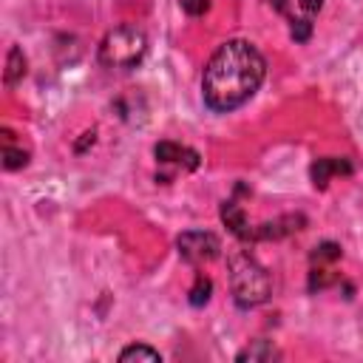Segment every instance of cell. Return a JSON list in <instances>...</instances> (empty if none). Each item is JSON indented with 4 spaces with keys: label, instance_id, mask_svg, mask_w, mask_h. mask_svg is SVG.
Segmentation results:
<instances>
[{
    "label": "cell",
    "instance_id": "13",
    "mask_svg": "<svg viewBox=\"0 0 363 363\" xmlns=\"http://www.w3.org/2000/svg\"><path fill=\"white\" fill-rule=\"evenodd\" d=\"M210 289H213L210 278H207V275H196V284H193V289H190V303H193V306H201V303H207V298H210Z\"/></svg>",
    "mask_w": 363,
    "mask_h": 363
},
{
    "label": "cell",
    "instance_id": "15",
    "mask_svg": "<svg viewBox=\"0 0 363 363\" xmlns=\"http://www.w3.org/2000/svg\"><path fill=\"white\" fill-rule=\"evenodd\" d=\"M289 34H292V40H295V43H306V40H309V34H312V23H309V17L292 20Z\"/></svg>",
    "mask_w": 363,
    "mask_h": 363
},
{
    "label": "cell",
    "instance_id": "12",
    "mask_svg": "<svg viewBox=\"0 0 363 363\" xmlns=\"http://www.w3.org/2000/svg\"><path fill=\"white\" fill-rule=\"evenodd\" d=\"M119 360H122V363H128V360H150V363H156V360H162V354H159L156 349L145 346V343H136V346L122 349V352H119Z\"/></svg>",
    "mask_w": 363,
    "mask_h": 363
},
{
    "label": "cell",
    "instance_id": "1",
    "mask_svg": "<svg viewBox=\"0 0 363 363\" xmlns=\"http://www.w3.org/2000/svg\"><path fill=\"white\" fill-rule=\"evenodd\" d=\"M264 74H267V62L252 43L247 40L221 43L207 60L201 74L204 105L216 113L241 108L261 88Z\"/></svg>",
    "mask_w": 363,
    "mask_h": 363
},
{
    "label": "cell",
    "instance_id": "14",
    "mask_svg": "<svg viewBox=\"0 0 363 363\" xmlns=\"http://www.w3.org/2000/svg\"><path fill=\"white\" fill-rule=\"evenodd\" d=\"M337 258H340V247H337V244H332V241H323V244H318V247H315V252H312V264L337 261Z\"/></svg>",
    "mask_w": 363,
    "mask_h": 363
},
{
    "label": "cell",
    "instance_id": "18",
    "mask_svg": "<svg viewBox=\"0 0 363 363\" xmlns=\"http://www.w3.org/2000/svg\"><path fill=\"white\" fill-rule=\"evenodd\" d=\"M301 9L306 11V17H315L323 9V0H301Z\"/></svg>",
    "mask_w": 363,
    "mask_h": 363
},
{
    "label": "cell",
    "instance_id": "6",
    "mask_svg": "<svg viewBox=\"0 0 363 363\" xmlns=\"http://www.w3.org/2000/svg\"><path fill=\"white\" fill-rule=\"evenodd\" d=\"M309 173H312V184L323 190V187L329 184V179H332V176H340V173H343V176H349V173H352V164H349L346 159L326 156V159H318V162L312 164V170H309Z\"/></svg>",
    "mask_w": 363,
    "mask_h": 363
},
{
    "label": "cell",
    "instance_id": "9",
    "mask_svg": "<svg viewBox=\"0 0 363 363\" xmlns=\"http://www.w3.org/2000/svg\"><path fill=\"white\" fill-rule=\"evenodd\" d=\"M275 357H281V352L272 346V340H255L252 346H247V349L238 352V360L241 363L244 360H250V363H255V360H275Z\"/></svg>",
    "mask_w": 363,
    "mask_h": 363
},
{
    "label": "cell",
    "instance_id": "19",
    "mask_svg": "<svg viewBox=\"0 0 363 363\" xmlns=\"http://www.w3.org/2000/svg\"><path fill=\"white\" fill-rule=\"evenodd\" d=\"M269 6H275V11H286V0H269Z\"/></svg>",
    "mask_w": 363,
    "mask_h": 363
},
{
    "label": "cell",
    "instance_id": "4",
    "mask_svg": "<svg viewBox=\"0 0 363 363\" xmlns=\"http://www.w3.org/2000/svg\"><path fill=\"white\" fill-rule=\"evenodd\" d=\"M176 247H179V255H182L187 264L213 261V258L218 255V250H221L218 238H216L213 233H207V230H187V233H182L179 241H176Z\"/></svg>",
    "mask_w": 363,
    "mask_h": 363
},
{
    "label": "cell",
    "instance_id": "2",
    "mask_svg": "<svg viewBox=\"0 0 363 363\" xmlns=\"http://www.w3.org/2000/svg\"><path fill=\"white\" fill-rule=\"evenodd\" d=\"M230 289H233V301L241 309H252L269 301L272 278L250 252H235L230 258Z\"/></svg>",
    "mask_w": 363,
    "mask_h": 363
},
{
    "label": "cell",
    "instance_id": "5",
    "mask_svg": "<svg viewBox=\"0 0 363 363\" xmlns=\"http://www.w3.org/2000/svg\"><path fill=\"white\" fill-rule=\"evenodd\" d=\"M153 153H156V159H159L162 164H182V162H184L187 170H196V167H199V153L190 150V147H182V145H176V142H159V145L153 147Z\"/></svg>",
    "mask_w": 363,
    "mask_h": 363
},
{
    "label": "cell",
    "instance_id": "10",
    "mask_svg": "<svg viewBox=\"0 0 363 363\" xmlns=\"http://www.w3.org/2000/svg\"><path fill=\"white\" fill-rule=\"evenodd\" d=\"M23 74H26V57H23V51L17 45H11V51L6 57V85L14 88L23 79Z\"/></svg>",
    "mask_w": 363,
    "mask_h": 363
},
{
    "label": "cell",
    "instance_id": "7",
    "mask_svg": "<svg viewBox=\"0 0 363 363\" xmlns=\"http://www.w3.org/2000/svg\"><path fill=\"white\" fill-rule=\"evenodd\" d=\"M221 221L227 224V230H230L235 238H241V241L252 238V230H250V221H247V213L241 210V204L224 201V204H221Z\"/></svg>",
    "mask_w": 363,
    "mask_h": 363
},
{
    "label": "cell",
    "instance_id": "3",
    "mask_svg": "<svg viewBox=\"0 0 363 363\" xmlns=\"http://www.w3.org/2000/svg\"><path fill=\"white\" fill-rule=\"evenodd\" d=\"M147 54V37L136 26H116L99 43V62L105 68H136Z\"/></svg>",
    "mask_w": 363,
    "mask_h": 363
},
{
    "label": "cell",
    "instance_id": "17",
    "mask_svg": "<svg viewBox=\"0 0 363 363\" xmlns=\"http://www.w3.org/2000/svg\"><path fill=\"white\" fill-rule=\"evenodd\" d=\"M182 9H184V14H190V17H201V14L210 9V0H182Z\"/></svg>",
    "mask_w": 363,
    "mask_h": 363
},
{
    "label": "cell",
    "instance_id": "16",
    "mask_svg": "<svg viewBox=\"0 0 363 363\" xmlns=\"http://www.w3.org/2000/svg\"><path fill=\"white\" fill-rule=\"evenodd\" d=\"M332 281H337V275H332V269H312L309 272V289H323Z\"/></svg>",
    "mask_w": 363,
    "mask_h": 363
},
{
    "label": "cell",
    "instance_id": "11",
    "mask_svg": "<svg viewBox=\"0 0 363 363\" xmlns=\"http://www.w3.org/2000/svg\"><path fill=\"white\" fill-rule=\"evenodd\" d=\"M26 162H28V150L11 147V133L6 130V145H3V164H6V170H17V167H23Z\"/></svg>",
    "mask_w": 363,
    "mask_h": 363
},
{
    "label": "cell",
    "instance_id": "8",
    "mask_svg": "<svg viewBox=\"0 0 363 363\" xmlns=\"http://www.w3.org/2000/svg\"><path fill=\"white\" fill-rule=\"evenodd\" d=\"M301 224H303V216H281V218L267 221L258 230H252V241L255 238H281V235H289V233L301 230Z\"/></svg>",
    "mask_w": 363,
    "mask_h": 363
}]
</instances>
